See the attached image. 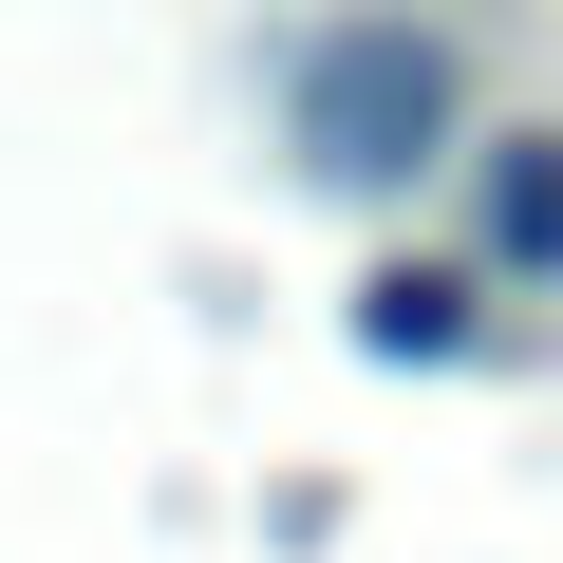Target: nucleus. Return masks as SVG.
<instances>
[{"mask_svg":"<svg viewBox=\"0 0 563 563\" xmlns=\"http://www.w3.org/2000/svg\"><path fill=\"white\" fill-rule=\"evenodd\" d=\"M357 339H376V357H451V339H470V282H451V263H376V282H357Z\"/></svg>","mask_w":563,"mask_h":563,"instance_id":"2","label":"nucleus"},{"mask_svg":"<svg viewBox=\"0 0 563 563\" xmlns=\"http://www.w3.org/2000/svg\"><path fill=\"white\" fill-rule=\"evenodd\" d=\"M282 95H301V151H320L339 188H395V169L451 132V38H413V20H320L301 57H282Z\"/></svg>","mask_w":563,"mask_h":563,"instance_id":"1","label":"nucleus"},{"mask_svg":"<svg viewBox=\"0 0 563 563\" xmlns=\"http://www.w3.org/2000/svg\"><path fill=\"white\" fill-rule=\"evenodd\" d=\"M488 244H507V263H563V151H544V132L488 151Z\"/></svg>","mask_w":563,"mask_h":563,"instance_id":"3","label":"nucleus"}]
</instances>
